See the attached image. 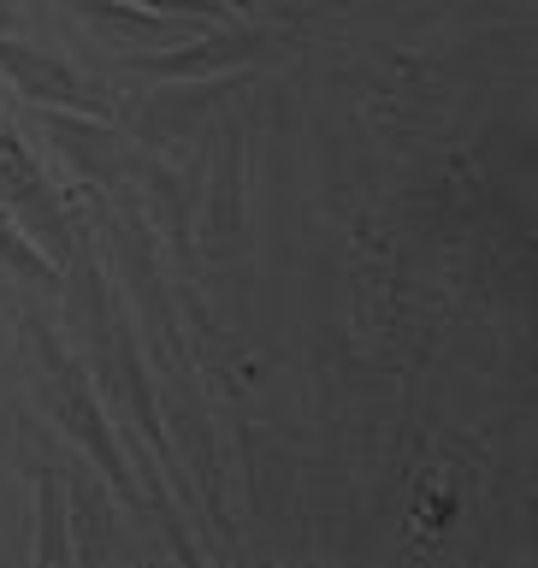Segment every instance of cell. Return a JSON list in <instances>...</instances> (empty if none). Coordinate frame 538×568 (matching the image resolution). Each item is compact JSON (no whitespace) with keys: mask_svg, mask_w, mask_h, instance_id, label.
I'll list each match as a JSON object with an SVG mask.
<instances>
[{"mask_svg":"<svg viewBox=\"0 0 538 568\" xmlns=\"http://www.w3.org/2000/svg\"><path fill=\"white\" fill-rule=\"evenodd\" d=\"M30 332H35V349H42L48 397H53V415H60V426L83 444L89 456H95V468L113 479V491L124 497V504H142V497H136V479H131V462H124L119 438H113V426H106V408H101L95 390H89L83 367L71 362L60 344H53V332H42V326H30Z\"/></svg>","mask_w":538,"mask_h":568,"instance_id":"6da1fadb","label":"cell"},{"mask_svg":"<svg viewBox=\"0 0 538 568\" xmlns=\"http://www.w3.org/2000/svg\"><path fill=\"white\" fill-rule=\"evenodd\" d=\"M65 486H71V504H78V532H71V557H78V562H106V557H113V532H106V515H101L95 486L83 479V468H65Z\"/></svg>","mask_w":538,"mask_h":568,"instance_id":"52a82bcc","label":"cell"},{"mask_svg":"<svg viewBox=\"0 0 538 568\" xmlns=\"http://www.w3.org/2000/svg\"><path fill=\"white\" fill-rule=\"evenodd\" d=\"M106 119H48V136L60 142V149L78 160V166L89 172V178H119L124 166H119V154H113V131H101Z\"/></svg>","mask_w":538,"mask_h":568,"instance_id":"8992f818","label":"cell"},{"mask_svg":"<svg viewBox=\"0 0 538 568\" xmlns=\"http://www.w3.org/2000/svg\"><path fill=\"white\" fill-rule=\"evenodd\" d=\"M261 48H266L261 30H207L202 42H184V48L160 53V60H136V71H142V78L184 83V78H213V71H225V65L261 60Z\"/></svg>","mask_w":538,"mask_h":568,"instance_id":"277c9868","label":"cell"},{"mask_svg":"<svg viewBox=\"0 0 538 568\" xmlns=\"http://www.w3.org/2000/svg\"><path fill=\"white\" fill-rule=\"evenodd\" d=\"M35 568L71 562V527H65V491L53 468H35V545H30Z\"/></svg>","mask_w":538,"mask_h":568,"instance_id":"5b68a950","label":"cell"},{"mask_svg":"<svg viewBox=\"0 0 538 568\" xmlns=\"http://www.w3.org/2000/svg\"><path fill=\"white\" fill-rule=\"evenodd\" d=\"M0 255H7V261H12L24 278H35V284H48V291H53V261H42V255H35V248H30V237L18 231V220H12V213H0Z\"/></svg>","mask_w":538,"mask_h":568,"instance_id":"ba28073f","label":"cell"},{"mask_svg":"<svg viewBox=\"0 0 538 568\" xmlns=\"http://www.w3.org/2000/svg\"><path fill=\"white\" fill-rule=\"evenodd\" d=\"M237 195H243V142H237V131H231L225 154H220V213H213V225H220V231L237 225Z\"/></svg>","mask_w":538,"mask_h":568,"instance_id":"9c48e42d","label":"cell"},{"mask_svg":"<svg viewBox=\"0 0 538 568\" xmlns=\"http://www.w3.org/2000/svg\"><path fill=\"white\" fill-rule=\"evenodd\" d=\"M0 190H7V202H12L18 231L42 243L48 261H65L71 248H78V231H71L60 195L48 190V178L35 172V160L18 149V136H0Z\"/></svg>","mask_w":538,"mask_h":568,"instance_id":"7a4b0ae2","label":"cell"},{"mask_svg":"<svg viewBox=\"0 0 538 568\" xmlns=\"http://www.w3.org/2000/svg\"><path fill=\"white\" fill-rule=\"evenodd\" d=\"M142 12H184V18H207V24H225V0H131Z\"/></svg>","mask_w":538,"mask_h":568,"instance_id":"30bf717a","label":"cell"},{"mask_svg":"<svg viewBox=\"0 0 538 568\" xmlns=\"http://www.w3.org/2000/svg\"><path fill=\"white\" fill-rule=\"evenodd\" d=\"M0 71H7V78L18 83V95H30V101L71 106V113H83V119H106V113H113V101H106L95 83L78 78V71L60 65V60H48V53H35V48L0 42Z\"/></svg>","mask_w":538,"mask_h":568,"instance_id":"3957f363","label":"cell"},{"mask_svg":"<svg viewBox=\"0 0 538 568\" xmlns=\"http://www.w3.org/2000/svg\"><path fill=\"white\" fill-rule=\"evenodd\" d=\"M225 7H248V12H255V7H278V12H302V7H308V0H225Z\"/></svg>","mask_w":538,"mask_h":568,"instance_id":"8fae6325","label":"cell"}]
</instances>
